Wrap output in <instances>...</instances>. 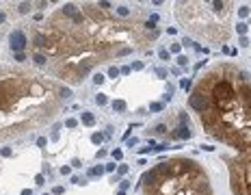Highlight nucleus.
I'll return each instance as SVG.
<instances>
[{"instance_id": "f257e3e1", "label": "nucleus", "mask_w": 251, "mask_h": 195, "mask_svg": "<svg viewBox=\"0 0 251 195\" xmlns=\"http://www.w3.org/2000/svg\"><path fill=\"white\" fill-rule=\"evenodd\" d=\"M158 37V15L141 7L67 2L33 26L28 46L31 54L46 59V70L56 83L80 85L98 65L147 52Z\"/></svg>"}, {"instance_id": "f03ea898", "label": "nucleus", "mask_w": 251, "mask_h": 195, "mask_svg": "<svg viewBox=\"0 0 251 195\" xmlns=\"http://www.w3.org/2000/svg\"><path fill=\"white\" fill-rule=\"evenodd\" d=\"M188 106L208 137L234 150L223 156L232 195H251V78L236 63L221 61L191 89Z\"/></svg>"}, {"instance_id": "7ed1b4c3", "label": "nucleus", "mask_w": 251, "mask_h": 195, "mask_svg": "<svg viewBox=\"0 0 251 195\" xmlns=\"http://www.w3.org/2000/svg\"><path fill=\"white\" fill-rule=\"evenodd\" d=\"M72 89L48 74L0 67V141L22 137L54 119Z\"/></svg>"}, {"instance_id": "20e7f679", "label": "nucleus", "mask_w": 251, "mask_h": 195, "mask_svg": "<svg viewBox=\"0 0 251 195\" xmlns=\"http://www.w3.org/2000/svg\"><path fill=\"white\" fill-rule=\"evenodd\" d=\"M141 195H214L201 163L188 156H171L145 169L137 182Z\"/></svg>"}, {"instance_id": "39448f33", "label": "nucleus", "mask_w": 251, "mask_h": 195, "mask_svg": "<svg viewBox=\"0 0 251 195\" xmlns=\"http://www.w3.org/2000/svg\"><path fill=\"white\" fill-rule=\"evenodd\" d=\"M234 2L227 0H206V2H173L178 24L191 37L201 39L210 46H225L232 37Z\"/></svg>"}, {"instance_id": "423d86ee", "label": "nucleus", "mask_w": 251, "mask_h": 195, "mask_svg": "<svg viewBox=\"0 0 251 195\" xmlns=\"http://www.w3.org/2000/svg\"><path fill=\"white\" fill-rule=\"evenodd\" d=\"M191 122H188V115L186 111H178L175 115V124L173 128H169L167 139H173V141H184V139H191Z\"/></svg>"}, {"instance_id": "0eeeda50", "label": "nucleus", "mask_w": 251, "mask_h": 195, "mask_svg": "<svg viewBox=\"0 0 251 195\" xmlns=\"http://www.w3.org/2000/svg\"><path fill=\"white\" fill-rule=\"evenodd\" d=\"M9 41H11L9 46H11L13 52H22L26 46H28V37H26L24 31H13L11 37H9Z\"/></svg>"}, {"instance_id": "6e6552de", "label": "nucleus", "mask_w": 251, "mask_h": 195, "mask_svg": "<svg viewBox=\"0 0 251 195\" xmlns=\"http://www.w3.org/2000/svg\"><path fill=\"white\" fill-rule=\"evenodd\" d=\"M80 122H82L85 126H89V128H91V126H95V117L91 115L89 111H82V115H80Z\"/></svg>"}, {"instance_id": "1a4fd4ad", "label": "nucleus", "mask_w": 251, "mask_h": 195, "mask_svg": "<svg viewBox=\"0 0 251 195\" xmlns=\"http://www.w3.org/2000/svg\"><path fill=\"white\" fill-rule=\"evenodd\" d=\"M126 109H128V104H126L124 100H115V102H113V111H115V113H126Z\"/></svg>"}, {"instance_id": "9d476101", "label": "nucleus", "mask_w": 251, "mask_h": 195, "mask_svg": "<svg viewBox=\"0 0 251 195\" xmlns=\"http://www.w3.org/2000/svg\"><path fill=\"white\" fill-rule=\"evenodd\" d=\"M236 31H238L240 37H245L247 31H249V24H247V22H238V24H236Z\"/></svg>"}, {"instance_id": "9b49d317", "label": "nucleus", "mask_w": 251, "mask_h": 195, "mask_svg": "<svg viewBox=\"0 0 251 195\" xmlns=\"http://www.w3.org/2000/svg\"><path fill=\"white\" fill-rule=\"evenodd\" d=\"M126 174H128V165H119V169H117V176H115L113 180L117 182V180H119L121 176H126Z\"/></svg>"}, {"instance_id": "f8f14e48", "label": "nucleus", "mask_w": 251, "mask_h": 195, "mask_svg": "<svg viewBox=\"0 0 251 195\" xmlns=\"http://www.w3.org/2000/svg\"><path fill=\"white\" fill-rule=\"evenodd\" d=\"M171 52L180 57V52H182V44H178V41H175V44H171V46H169V54H171Z\"/></svg>"}, {"instance_id": "ddd939ff", "label": "nucleus", "mask_w": 251, "mask_h": 195, "mask_svg": "<svg viewBox=\"0 0 251 195\" xmlns=\"http://www.w3.org/2000/svg\"><path fill=\"white\" fill-rule=\"evenodd\" d=\"M104 174V167H93L89 169V178H95V176H102Z\"/></svg>"}, {"instance_id": "4468645a", "label": "nucleus", "mask_w": 251, "mask_h": 195, "mask_svg": "<svg viewBox=\"0 0 251 195\" xmlns=\"http://www.w3.org/2000/svg\"><path fill=\"white\" fill-rule=\"evenodd\" d=\"M106 102H108V98L104 96V93H98V96H95V104H100V106H104V104H106Z\"/></svg>"}, {"instance_id": "2eb2a0df", "label": "nucleus", "mask_w": 251, "mask_h": 195, "mask_svg": "<svg viewBox=\"0 0 251 195\" xmlns=\"http://www.w3.org/2000/svg\"><path fill=\"white\" fill-rule=\"evenodd\" d=\"M238 15H240V18H247V15H249V5H240V7H238Z\"/></svg>"}, {"instance_id": "dca6fc26", "label": "nucleus", "mask_w": 251, "mask_h": 195, "mask_svg": "<svg viewBox=\"0 0 251 195\" xmlns=\"http://www.w3.org/2000/svg\"><path fill=\"white\" fill-rule=\"evenodd\" d=\"M175 61H178V65H180V67H186V65H188V57H184V54H180Z\"/></svg>"}, {"instance_id": "f3484780", "label": "nucleus", "mask_w": 251, "mask_h": 195, "mask_svg": "<svg viewBox=\"0 0 251 195\" xmlns=\"http://www.w3.org/2000/svg\"><path fill=\"white\" fill-rule=\"evenodd\" d=\"M91 141H93L95 145H98V143H102V141H104V135H100V132H93V135H91Z\"/></svg>"}, {"instance_id": "a211bd4d", "label": "nucleus", "mask_w": 251, "mask_h": 195, "mask_svg": "<svg viewBox=\"0 0 251 195\" xmlns=\"http://www.w3.org/2000/svg\"><path fill=\"white\" fill-rule=\"evenodd\" d=\"M76 126H78V119H74V117L65 119V128H76Z\"/></svg>"}, {"instance_id": "6ab92c4d", "label": "nucleus", "mask_w": 251, "mask_h": 195, "mask_svg": "<svg viewBox=\"0 0 251 195\" xmlns=\"http://www.w3.org/2000/svg\"><path fill=\"white\" fill-rule=\"evenodd\" d=\"M150 111H154V113L163 111V104H160V102H152V104H150Z\"/></svg>"}, {"instance_id": "aec40b11", "label": "nucleus", "mask_w": 251, "mask_h": 195, "mask_svg": "<svg viewBox=\"0 0 251 195\" xmlns=\"http://www.w3.org/2000/svg\"><path fill=\"white\" fill-rule=\"evenodd\" d=\"M180 85H182V89H186V91L193 89V83L188 80V78H182V83H180Z\"/></svg>"}, {"instance_id": "412c9836", "label": "nucleus", "mask_w": 251, "mask_h": 195, "mask_svg": "<svg viewBox=\"0 0 251 195\" xmlns=\"http://www.w3.org/2000/svg\"><path fill=\"white\" fill-rule=\"evenodd\" d=\"M108 76L111 78H117V76H119V70H117L115 65H111V67H108Z\"/></svg>"}, {"instance_id": "4be33fe9", "label": "nucleus", "mask_w": 251, "mask_h": 195, "mask_svg": "<svg viewBox=\"0 0 251 195\" xmlns=\"http://www.w3.org/2000/svg\"><path fill=\"white\" fill-rule=\"evenodd\" d=\"M13 59H15L18 63H22V61H26V54H24V52H15V54H13Z\"/></svg>"}, {"instance_id": "5701e85b", "label": "nucleus", "mask_w": 251, "mask_h": 195, "mask_svg": "<svg viewBox=\"0 0 251 195\" xmlns=\"http://www.w3.org/2000/svg\"><path fill=\"white\" fill-rule=\"evenodd\" d=\"M113 158H115V161H121V158H124V152H121V150H113Z\"/></svg>"}, {"instance_id": "b1692460", "label": "nucleus", "mask_w": 251, "mask_h": 195, "mask_svg": "<svg viewBox=\"0 0 251 195\" xmlns=\"http://www.w3.org/2000/svg\"><path fill=\"white\" fill-rule=\"evenodd\" d=\"M143 67H145V63H143V61H134L130 70H143Z\"/></svg>"}, {"instance_id": "393cba45", "label": "nucleus", "mask_w": 251, "mask_h": 195, "mask_svg": "<svg viewBox=\"0 0 251 195\" xmlns=\"http://www.w3.org/2000/svg\"><path fill=\"white\" fill-rule=\"evenodd\" d=\"M158 57H160L163 61H169V50H165V48H163L160 52H158Z\"/></svg>"}, {"instance_id": "a878e982", "label": "nucleus", "mask_w": 251, "mask_h": 195, "mask_svg": "<svg viewBox=\"0 0 251 195\" xmlns=\"http://www.w3.org/2000/svg\"><path fill=\"white\" fill-rule=\"evenodd\" d=\"M104 80H106V78H104L102 74H95V76H93V83H95V85H102Z\"/></svg>"}, {"instance_id": "bb28decb", "label": "nucleus", "mask_w": 251, "mask_h": 195, "mask_svg": "<svg viewBox=\"0 0 251 195\" xmlns=\"http://www.w3.org/2000/svg\"><path fill=\"white\" fill-rule=\"evenodd\" d=\"M167 148H169V143H160L158 148H154V152H165Z\"/></svg>"}, {"instance_id": "cd10ccee", "label": "nucleus", "mask_w": 251, "mask_h": 195, "mask_svg": "<svg viewBox=\"0 0 251 195\" xmlns=\"http://www.w3.org/2000/svg\"><path fill=\"white\" fill-rule=\"evenodd\" d=\"M31 9H33V5H22L20 7V13H28Z\"/></svg>"}, {"instance_id": "c85d7f7f", "label": "nucleus", "mask_w": 251, "mask_h": 195, "mask_svg": "<svg viewBox=\"0 0 251 195\" xmlns=\"http://www.w3.org/2000/svg\"><path fill=\"white\" fill-rule=\"evenodd\" d=\"M43 180H46V178H43L41 174H39V176H35V184H43Z\"/></svg>"}, {"instance_id": "c756f323", "label": "nucleus", "mask_w": 251, "mask_h": 195, "mask_svg": "<svg viewBox=\"0 0 251 195\" xmlns=\"http://www.w3.org/2000/svg\"><path fill=\"white\" fill-rule=\"evenodd\" d=\"M104 156H106V150H98L95 152V158H104Z\"/></svg>"}, {"instance_id": "7c9ffc66", "label": "nucleus", "mask_w": 251, "mask_h": 195, "mask_svg": "<svg viewBox=\"0 0 251 195\" xmlns=\"http://www.w3.org/2000/svg\"><path fill=\"white\" fill-rule=\"evenodd\" d=\"M46 143H48V141H46L43 137H39V139H37V145H39V148H43V145H46Z\"/></svg>"}, {"instance_id": "2f4dec72", "label": "nucleus", "mask_w": 251, "mask_h": 195, "mask_svg": "<svg viewBox=\"0 0 251 195\" xmlns=\"http://www.w3.org/2000/svg\"><path fill=\"white\" fill-rule=\"evenodd\" d=\"M63 191H65V189H63V187H54V189H52V193H54V195H61V193H63Z\"/></svg>"}, {"instance_id": "473e14b6", "label": "nucleus", "mask_w": 251, "mask_h": 195, "mask_svg": "<svg viewBox=\"0 0 251 195\" xmlns=\"http://www.w3.org/2000/svg\"><path fill=\"white\" fill-rule=\"evenodd\" d=\"M240 46H243V48L249 46V39H247V37H240Z\"/></svg>"}, {"instance_id": "72a5a7b5", "label": "nucleus", "mask_w": 251, "mask_h": 195, "mask_svg": "<svg viewBox=\"0 0 251 195\" xmlns=\"http://www.w3.org/2000/svg\"><path fill=\"white\" fill-rule=\"evenodd\" d=\"M156 74L160 76V78H165V76H167V70H163V67H160V70H156Z\"/></svg>"}, {"instance_id": "f704fd0d", "label": "nucleus", "mask_w": 251, "mask_h": 195, "mask_svg": "<svg viewBox=\"0 0 251 195\" xmlns=\"http://www.w3.org/2000/svg\"><path fill=\"white\" fill-rule=\"evenodd\" d=\"M72 165H74V167H82V163H80V158H74V161H72Z\"/></svg>"}, {"instance_id": "c9c22d12", "label": "nucleus", "mask_w": 251, "mask_h": 195, "mask_svg": "<svg viewBox=\"0 0 251 195\" xmlns=\"http://www.w3.org/2000/svg\"><path fill=\"white\" fill-rule=\"evenodd\" d=\"M128 187H130V182H128V180H121V191H126Z\"/></svg>"}, {"instance_id": "e433bc0d", "label": "nucleus", "mask_w": 251, "mask_h": 195, "mask_svg": "<svg viewBox=\"0 0 251 195\" xmlns=\"http://www.w3.org/2000/svg\"><path fill=\"white\" fill-rule=\"evenodd\" d=\"M137 143H139V141H137V139H130V141H128V145H130V148H132V150H134V145H137Z\"/></svg>"}, {"instance_id": "4c0bfd02", "label": "nucleus", "mask_w": 251, "mask_h": 195, "mask_svg": "<svg viewBox=\"0 0 251 195\" xmlns=\"http://www.w3.org/2000/svg\"><path fill=\"white\" fill-rule=\"evenodd\" d=\"M69 171H72V169H69V167H61V174H63V176H67Z\"/></svg>"}, {"instance_id": "58836bf2", "label": "nucleus", "mask_w": 251, "mask_h": 195, "mask_svg": "<svg viewBox=\"0 0 251 195\" xmlns=\"http://www.w3.org/2000/svg\"><path fill=\"white\" fill-rule=\"evenodd\" d=\"M104 169H106V171H115V165H113V163H108V165L104 167Z\"/></svg>"}, {"instance_id": "ea45409f", "label": "nucleus", "mask_w": 251, "mask_h": 195, "mask_svg": "<svg viewBox=\"0 0 251 195\" xmlns=\"http://www.w3.org/2000/svg\"><path fill=\"white\" fill-rule=\"evenodd\" d=\"M2 156H11V150L9 148H2Z\"/></svg>"}, {"instance_id": "a19ab883", "label": "nucleus", "mask_w": 251, "mask_h": 195, "mask_svg": "<svg viewBox=\"0 0 251 195\" xmlns=\"http://www.w3.org/2000/svg\"><path fill=\"white\" fill-rule=\"evenodd\" d=\"M22 195H33V191H31V189H24V191H22Z\"/></svg>"}, {"instance_id": "79ce46f5", "label": "nucleus", "mask_w": 251, "mask_h": 195, "mask_svg": "<svg viewBox=\"0 0 251 195\" xmlns=\"http://www.w3.org/2000/svg\"><path fill=\"white\" fill-rule=\"evenodd\" d=\"M5 18H7V15H5V13H0V24H2V22H5Z\"/></svg>"}, {"instance_id": "37998d69", "label": "nucleus", "mask_w": 251, "mask_h": 195, "mask_svg": "<svg viewBox=\"0 0 251 195\" xmlns=\"http://www.w3.org/2000/svg\"><path fill=\"white\" fill-rule=\"evenodd\" d=\"M43 195H50V193H43Z\"/></svg>"}]
</instances>
